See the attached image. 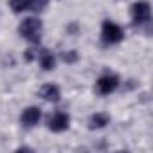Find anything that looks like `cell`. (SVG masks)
Returning <instances> with one entry per match:
<instances>
[{"instance_id": "6", "label": "cell", "mask_w": 153, "mask_h": 153, "mask_svg": "<svg viewBox=\"0 0 153 153\" xmlns=\"http://www.w3.org/2000/svg\"><path fill=\"white\" fill-rule=\"evenodd\" d=\"M40 119H42V112H40V108H36V106L25 108V110L22 112V115H20V121H22V124H24L25 128L36 126V124L40 123Z\"/></svg>"}, {"instance_id": "11", "label": "cell", "mask_w": 153, "mask_h": 153, "mask_svg": "<svg viewBox=\"0 0 153 153\" xmlns=\"http://www.w3.org/2000/svg\"><path fill=\"white\" fill-rule=\"evenodd\" d=\"M47 4H49V0H29V11L40 13L47 7Z\"/></svg>"}, {"instance_id": "1", "label": "cell", "mask_w": 153, "mask_h": 153, "mask_svg": "<svg viewBox=\"0 0 153 153\" xmlns=\"http://www.w3.org/2000/svg\"><path fill=\"white\" fill-rule=\"evenodd\" d=\"M18 31H20V34L25 38V40H29V42H40V36H42V22L38 20V18H25L22 24H20V27H18Z\"/></svg>"}, {"instance_id": "9", "label": "cell", "mask_w": 153, "mask_h": 153, "mask_svg": "<svg viewBox=\"0 0 153 153\" xmlns=\"http://www.w3.org/2000/svg\"><path fill=\"white\" fill-rule=\"evenodd\" d=\"M40 65H42L43 70H51V68H54L56 59H54V56H52L49 51H43V52L40 54Z\"/></svg>"}, {"instance_id": "2", "label": "cell", "mask_w": 153, "mask_h": 153, "mask_svg": "<svg viewBox=\"0 0 153 153\" xmlns=\"http://www.w3.org/2000/svg\"><path fill=\"white\" fill-rule=\"evenodd\" d=\"M123 36H124V33H123V29H121L117 24H114V22H110V20L103 22L101 38H103L105 43H119V42L123 40Z\"/></svg>"}, {"instance_id": "8", "label": "cell", "mask_w": 153, "mask_h": 153, "mask_svg": "<svg viewBox=\"0 0 153 153\" xmlns=\"http://www.w3.org/2000/svg\"><path fill=\"white\" fill-rule=\"evenodd\" d=\"M108 123H110V117L106 114H94L90 117V128L92 130L94 128H105Z\"/></svg>"}, {"instance_id": "7", "label": "cell", "mask_w": 153, "mask_h": 153, "mask_svg": "<svg viewBox=\"0 0 153 153\" xmlns=\"http://www.w3.org/2000/svg\"><path fill=\"white\" fill-rule=\"evenodd\" d=\"M40 94H42V97H43L45 101H49V103H56V101H59V96H61L59 87H58V85H52V83L45 85V87L40 90Z\"/></svg>"}, {"instance_id": "3", "label": "cell", "mask_w": 153, "mask_h": 153, "mask_svg": "<svg viewBox=\"0 0 153 153\" xmlns=\"http://www.w3.org/2000/svg\"><path fill=\"white\" fill-rule=\"evenodd\" d=\"M131 16H133V24L135 25H144L146 22H149L151 16V7L148 2L140 0V2H135L131 6Z\"/></svg>"}, {"instance_id": "4", "label": "cell", "mask_w": 153, "mask_h": 153, "mask_svg": "<svg viewBox=\"0 0 153 153\" xmlns=\"http://www.w3.org/2000/svg\"><path fill=\"white\" fill-rule=\"evenodd\" d=\"M96 87H97V92L99 94L108 96V94H112L119 87V78H117V76H114V74L101 76V78L97 79V83H96Z\"/></svg>"}, {"instance_id": "10", "label": "cell", "mask_w": 153, "mask_h": 153, "mask_svg": "<svg viewBox=\"0 0 153 153\" xmlns=\"http://www.w3.org/2000/svg\"><path fill=\"white\" fill-rule=\"evenodd\" d=\"M11 9L15 13H24V11H29V0H11Z\"/></svg>"}, {"instance_id": "5", "label": "cell", "mask_w": 153, "mask_h": 153, "mask_svg": "<svg viewBox=\"0 0 153 153\" xmlns=\"http://www.w3.org/2000/svg\"><path fill=\"white\" fill-rule=\"evenodd\" d=\"M68 124H70V117H68V114H65V112H58V114H54V115L51 117V121H49V130L59 133V131H65V130L68 128Z\"/></svg>"}]
</instances>
